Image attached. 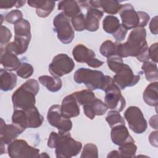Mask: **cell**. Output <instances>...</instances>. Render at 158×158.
<instances>
[{"instance_id":"6da1fadb","label":"cell","mask_w":158,"mask_h":158,"mask_svg":"<svg viewBox=\"0 0 158 158\" xmlns=\"http://www.w3.org/2000/svg\"><path fill=\"white\" fill-rule=\"evenodd\" d=\"M146 37V31L144 28L133 29L130 33L126 42H116L117 56L122 58L135 57L141 62L149 60V48Z\"/></svg>"},{"instance_id":"7a4b0ae2","label":"cell","mask_w":158,"mask_h":158,"mask_svg":"<svg viewBox=\"0 0 158 158\" xmlns=\"http://www.w3.org/2000/svg\"><path fill=\"white\" fill-rule=\"evenodd\" d=\"M47 145L49 148L55 149L56 157L70 158L76 156L82 148L81 143L72 138L69 132L59 133L52 131Z\"/></svg>"},{"instance_id":"3957f363","label":"cell","mask_w":158,"mask_h":158,"mask_svg":"<svg viewBox=\"0 0 158 158\" xmlns=\"http://www.w3.org/2000/svg\"><path fill=\"white\" fill-rule=\"evenodd\" d=\"M39 90L40 85L37 80H27L12 94V102L14 109L27 110L35 106V97Z\"/></svg>"},{"instance_id":"277c9868","label":"cell","mask_w":158,"mask_h":158,"mask_svg":"<svg viewBox=\"0 0 158 158\" xmlns=\"http://www.w3.org/2000/svg\"><path fill=\"white\" fill-rule=\"evenodd\" d=\"M73 79L77 83H83L90 90L101 89L105 91L107 86L114 82L113 78L104 75L99 70L87 68H80L73 75Z\"/></svg>"},{"instance_id":"5b68a950","label":"cell","mask_w":158,"mask_h":158,"mask_svg":"<svg viewBox=\"0 0 158 158\" xmlns=\"http://www.w3.org/2000/svg\"><path fill=\"white\" fill-rule=\"evenodd\" d=\"M119 14L122 19L121 24L127 30L136 28H144L150 19L148 13L136 11L130 3L122 4Z\"/></svg>"},{"instance_id":"8992f818","label":"cell","mask_w":158,"mask_h":158,"mask_svg":"<svg viewBox=\"0 0 158 158\" xmlns=\"http://www.w3.org/2000/svg\"><path fill=\"white\" fill-rule=\"evenodd\" d=\"M44 120V117L40 114L36 107L24 110L14 109L12 116V123L18 125L24 128H36L40 127Z\"/></svg>"},{"instance_id":"52a82bcc","label":"cell","mask_w":158,"mask_h":158,"mask_svg":"<svg viewBox=\"0 0 158 158\" xmlns=\"http://www.w3.org/2000/svg\"><path fill=\"white\" fill-rule=\"evenodd\" d=\"M54 31L58 39L64 44L70 43L74 38V30L69 18L63 12L57 14L53 19Z\"/></svg>"},{"instance_id":"ba28073f","label":"cell","mask_w":158,"mask_h":158,"mask_svg":"<svg viewBox=\"0 0 158 158\" xmlns=\"http://www.w3.org/2000/svg\"><path fill=\"white\" fill-rule=\"evenodd\" d=\"M7 151L12 158H28L40 157V150L30 146L23 139H15L8 144Z\"/></svg>"},{"instance_id":"9c48e42d","label":"cell","mask_w":158,"mask_h":158,"mask_svg":"<svg viewBox=\"0 0 158 158\" xmlns=\"http://www.w3.org/2000/svg\"><path fill=\"white\" fill-rule=\"evenodd\" d=\"M74 67L75 63L71 57L66 54H59L53 57L48 70L52 77L60 78L70 73Z\"/></svg>"},{"instance_id":"30bf717a","label":"cell","mask_w":158,"mask_h":158,"mask_svg":"<svg viewBox=\"0 0 158 158\" xmlns=\"http://www.w3.org/2000/svg\"><path fill=\"white\" fill-rule=\"evenodd\" d=\"M124 117L129 128L135 133H144L148 127V122L143 112L137 106H130L124 112Z\"/></svg>"},{"instance_id":"8fae6325","label":"cell","mask_w":158,"mask_h":158,"mask_svg":"<svg viewBox=\"0 0 158 158\" xmlns=\"http://www.w3.org/2000/svg\"><path fill=\"white\" fill-rule=\"evenodd\" d=\"M48 123L58 129V133H64L69 132L72 128V122L70 118L62 115L60 106L54 104L50 107L47 114Z\"/></svg>"},{"instance_id":"7c38bea8","label":"cell","mask_w":158,"mask_h":158,"mask_svg":"<svg viewBox=\"0 0 158 158\" xmlns=\"http://www.w3.org/2000/svg\"><path fill=\"white\" fill-rule=\"evenodd\" d=\"M104 91L106 92L104 103L108 109L118 112H122L125 107L126 101L118 86L113 82L107 86Z\"/></svg>"},{"instance_id":"4fadbf2b","label":"cell","mask_w":158,"mask_h":158,"mask_svg":"<svg viewBox=\"0 0 158 158\" xmlns=\"http://www.w3.org/2000/svg\"><path fill=\"white\" fill-rule=\"evenodd\" d=\"M74 59L80 63H86L92 68H99L104 64V62L95 57V52L83 44H78L74 47L72 51Z\"/></svg>"},{"instance_id":"5bb4252c","label":"cell","mask_w":158,"mask_h":158,"mask_svg":"<svg viewBox=\"0 0 158 158\" xmlns=\"http://www.w3.org/2000/svg\"><path fill=\"white\" fill-rule=\"evenodd\" d=\"M113 79L120 89H124L127 87L136 85L140 80V75H135L130 67L123 64L122 68L115 73Z\"/></svg>"},{"instance_id":"9a60e30c","label":"cell","mask_w":158,"mask_h":158,"mask_svg":"<svg viewBox=\"0 0 158 158\" xmlns=\"http://www.w3.org/2000/svg\"><path fill=\"white\" fill-rule=\"evenodd\" d=\"M102 28L104 30L112 35L117 42L125 40L127 34V30L120 23L118 19L114 15H107L102 21Z\"/></svg>"},{"instance_id":"2e32d148","label":"cell","mask_w":158,"mask_h":158,"mask_svg":"<svg viewBox=\"0 0 158 158\" xmlns=\"http://www.w3.org/2000/svg\"><path fill=\"white\" fill-rule=\"evenodd\" d=\"M25 130V128L14 123L7 125L1 118L0 124V143L5 145L9 144L22 134Z\"/></svg>"},{"instance_id":"e0dca14e","label":"cell","mask_w":158,"mask_h":158,"mask_svg":"<svg viewBox=\"0 0 158 158\" xmlns=\"http://www.w3.org/2000/svg\"><path fill=\"white\" fill-rule=\"evenodd\" d=\"M60 112L62 115L67 118H70L79 115L80 113V107L73 93L65 96L63 99L60 106Z\"/></svg>"},{"instance_id":"ac0fdd59","label":"cell","mask_w":158,"mask_h":158,"mask_svg":"<svg viewBox=\"0 0 158 158\" xmlns=\"http://www.w3.org/2000/svg\"><path fill=\"white\" fill-rule=\"evenodd\" d=\"M110 138L112 141L118 146L128 142L135 143V140L130 135L125 125H117L112 127Z\"/></svg>"},{"instance_id":"d6986e66","label":"cell","mask_w":158,"mask_h":158,"mask_svg":"<svg viewBox=\"0 0 158 158\" xmlns=\"http://www.w3.org/2000/svg\"><path fill=\"white\" fill-rule=\"evenodd\" d=\"M83 109L85 115L89 119L93 120L96 115L101 116L105 114L108 107L101 99L96 98L89 103L83 105Z\"/></svg>"},{"instance_id":"ffe728a7","label":"cell","mask_w":158,"mask_h":158,"mask_svg":"<svg viewBox=\"0 0 158 158\" xmlns=\"http://www.w3.org/2000/svg\"><path fill=\"white\" fill-rule=\"evenodd\" d=\"M85 17L86 30L89 31H96L99 28V22L102 19L104 12L100 9H96L89 6Z\"/></svg>"},{"instance_id":"44dd1931","label":"cell","mask_w":158,"mask_h":158,"mask_svg":"<svg viewBox=\"0 0 158 158\" xmlns=\"http://www.w3.org/2000/svg\"><path fill=\"white\" fill-rule=\"evenodd\" d=\"M29 6L36 9V14L41 18L47 17L53 10L55 7V2L53 1H28Z\"/></svg>"},{"instance_id":"7402d4cb","label":"cell","mask_w":158,"mask_h":158,"mask_svg":"<svg viewBox=\"0 0 158 158\" xmlns=\"http://www.w3.org/2000/svg\"><path fill=\"white\" fill-rule=\"evenodd\" d=\"M1 62L5 70L10 72L17 70L22 64L17 56L5 49L3 50L2 48H1Z\"/></svg>"},{"instance_id":"603a6c76","label":"cell","mask_w":158,"mask_h":158,"mask_svg":"<svg viewBox=\"0 0 158 158\" xmlns=\"http://www.w3.org/2000/svg\"><path fill=\"white\" fill-rule=\"evenodd\" d=\"M30 41V40L29 39L15 36L14 41L8 43L4 48V49L16 56L22 55L27 51Z\"/></svg>"},{"instance_id":"cb8c5ba5","label":"cell","mask_w":158,"mask_h":158,"mask_svg":"<svg viewBox=\"0 0 158 158\" xmlns=\"http://www.w3.org/2000/svg\"><path fill=\"white\" fill-rule=\"evenodd\" d=\"M17 75L6 70L1 69L0 70V88L3 91L13 89L16 86Z\"/></svg>"},{"instance_id":"d4e9b609","label":"cell","mask_w":158,"mask_h":158,"mask_svg":"<svg viewBox=\"0 0 158 158\" xmlns=\"http://www.w3.org/2000/svg\"><path fill=\"white\" fill-rule=\"evenodd\" d=\"M157 81L151 83L143 92V98L145 103L150 106H154L157 108L158 104V92Z\"/></svg>"},{"instance_id":"484cf974","label":"cell","mask_w":158,"mask_h":158,"mask_svg":"<svg viewBox=\"0 0 158 158\" xmlns=\"http://www.w3.org/2000/svg\"><path fill=\"white\" fill-rule=\"evenodd\" d=\"M58 9L62 10V12L68 18H72L81 12L78 2L72 0L60 1L58 4Z\"/></svg>"},{"instance_id":"4316f807","label":"cell","mask_w":158,"mask_h":158,"mask_svg":"<svg viewBox=\"0 0 158 158\" xmlns=\"http://www.w3.org/2000/svg\"><path fill=\"white\" fill-rule=\"evenodd\" d=\"M40 83L51 92H57L59 91L62 86V82L60 78L51 77L48 75H42L38 77Z\"/></svg>"},{"instance_id":"83f0119b","label":"cell","mask_w":158,"mask_h":158,"mask_svg":"<svg viewBox=\"0 0 158 158\" xmlns=\"http://www.w3.org/2000/svg\"><path fill=\"white\" fill-rule=\"evenodd\" d=\"M15 36L31 40V26L30 22L26 19H22L14 27Z\"/></svg>"},{"instance_id":"f1b7e54d","label":"cell","mask_w":158,"mask_h":158,"mask_svg":"<svg viewBox=\"0 0 158 158\" xmlns=\"http://www.w3.org/2000/svg\"><path fill=\"white\" fill-rule=\"evenodd\" d=\"M141 69L144 72L145 77L148 81H157L158 79L157 66L156 63L151 61H146L143 62Z\"/></svg>"},{"instance_id":"f546056e","label":"cell","mask_w":158,"mask_h":158,"mask_svg":"<svg viewBox=\"0 0 158 158\" xmlns=\"http://www.w3.org/2000/svg\"><path fill=\"white\" fill-rule=\"evenodd\" d=\"M122 4L117 1L100 0V9H102L103 12H106L110 15L119 12Z\"/></svg>"},{"instance_id":"4dcf8cb0","label":"cell","mask_w":158,"mask_h":158,"mask_svg":"<svg viewBox=\"0 0 158 158\" xmlns=\"http://www.w3.org/2000/svg\"><path fill=\"white\" fill-rule=\"evenodd\" d=\"M73 94L75 96L78 103L81 106L89 103L96 98L93 91L90 89H83L79 91H76Z\"/></svg>"},{"instance_id":"1f68e13d","label":"cell","mask_w":158,"mask_h":158,"mask_svg":"<svg viewBox=\"0 0 158 158\" xmlns=\"http://www.w3.org/2000/svg\"><path fill=\"white\" fill-rule=\"evenodd\" d=\"M100 53L107 58L117 56V43H114L110 40L104 41L99 48Z\"/></svg>"},{"instance_id":"d6a6232c","label":"cell","mask_w":158,"mask_h":158,"mask_svg":"<svg viewBox=\"0 0 158 158\" xmlns=\"http://www.w3.org/2000/svg\"><path fill=\"white\" fill-rule=\"evenodd\" d=\"M136 150L137 146L133 142L127 143L118 147L120 157H134Z\"/></svg>"},{"instance_id":"836d02e7","label":"cell","mask_w":158,"mask_h":158,"mask_svg":"<svg viewBox=\"0 0 158 158\" xmlns=\"http://www.w3.org/2000/svg\"><path fill=\"white\" fill-rule=\"evenodd\" d=\"M106 120L110 128L117 125H125V121L120 113L116 110H110L106 117Z\"/></svg>"},{"instance_id":"e575fe53","label":"cell","mask_w":158,"mask_h":158,"mask_svg":"<svg viewBox=\"0 0 158 158\" xmlns=\"http://www.w3.org/2000/svg\"><path fill=\"white\" fill-rule=\"evenodd\" d=\"M33 72V67L30 64L27 62H23L16 70V73L19 77L27 79L32 75Z\"/></svg>"},{"instance_id":"d590c367","label":"cell","mask_w":158,"mask_h":158,"mask_svg":"<svg viewBox=\"0 0 158 158\" xmlns=\"http://www.w3.org/2000/svg\"><path fill=\"white\" fill-rule=\"evenodd\" d=\"M81 158L86 157H98V149L96 145L93 143L86 144L83 149L82 153L80 156Z\"/></svg>"},{"instance_id":"8d00e7d4","label":"cell","mask_w":158,"mask_h":158,"mask_svg":"<svg viewBox=\"0 0 158 158\" xmlns=\"http://www.w3.org/2000/svg\"><path fill=\"white\" fill-rule=\"evenodd\" d=\"M72 25L73 29L77 31H82L86 30L85 25V17L83 14L80 12L78 15L72 18Z\"/></svg>"},{"instance_id":"74e56055","label":"cell","mask_w":158,"mask_h":158,"mask_svg":"<svg viewBox=\"0 0 158 158\" xmlns=\"http://www.w3.org/2000/svg\"><path fill=\"white\" fill-rule=\"evenodd\" d=\"M107 64L110 70L114 73H117L122 68L124 63L122 57L114 56L107 58Z\"/></svg>"},{"instance_id":"f35d334b","label":"cell","mask_w":158,"mask_h":158,"mask_svg":"<svg viewBox=\"0 0 158 158\" xmlns=\"http://www.w3.org/2000/svg\"><path fill=\"white\" fill-rule=\"evenodd\" d=\"M4 19L9 23L15 24L23 19V14L20 10H12L6 15Z\"/></svg>"},{"instance_id":"ab89813d","label":"cell","mask_w":158,"mask_h":158,"mask_svg":"<svg viewBox=\"0 0 158 158\" xmlns=\"http://www.w3.org/2000/svg\"><path fill=\"white\" fill-rule=\"evenodd\" d=\"M12 38L10 31L6 27L1 25V45L6 44Z\"/></svg>"},{"instance_id":"60d3db41","label":"cell","mask_w":158,"mask_h":158,"mask_svg":"<svg viewBox=\"0 0 158 158\" xmlns=\"http://www.w3.org/2000/svg\"><path fill=\"white\" fill-rule=\"evenodd\" d=\"M149 57L151 59L153 62L156 63L157 62V43L152 44L148 49Z\"/></svg>"},{"instance_id":"b9f144b4","label":"cell","mask_w":158,"mask_h":158,"mask_svg":"<svg viewBox=\"0 0 158 158\" xmlns=\"http://www.w3.org/2000/svg\"><path fill=\"white\" fill-rule=\"evenodd\" d=\"M149 30L153 35H157V16L153 17L149 23Z\"/></svg>"},{"instance_id":"7bdbcfd3","label":"cell","mask_w":158,"mask_h":158,"mask_svg":"<svg viewBox=\"0 0 158 158\" xmlns=\"http://www.w3.org/2000/svg\"><path fill=\"white\" fill-rule=\"evenodd\" d=\"M17 1H0V8L1 9H10L14 6H15Z\"/></svg>"},{"instance_id":"ee69618b","label":"cell","mask_w":158,"mask_h":158,"mask_svg":"<svg viewBox=\"0 0 158 158\" xmlns=\"http://www.w3.org/2000/svg\"><path fill=\"white\" fill-rule=\"evenodd\" d=\"M157 131L151 133L149 136V141L151 144L154 147H157Z\"/></svg>"},{"instance_id":"f6af8a7d","label":"cell","mask_w":158,"mask_h":158,"mask_svg":"<svg viewBox=\"0 0 158 158\" xmlns=\"http://www.w3.org/2000/svg\"><path fill=\"white\" fill-rule=\"evenodd\" d=\"M157 114L152 116L149 120V125L150 126L156 129L157 130Z\"/></svg>"},{"instance_id":"bcb514c9","label":"cell","mask_w":158,"mask_h":158,"mask_svg":"<svg viewBox=\"0 0 158 158\" xmlns=\"http://www.w3.org/2000/svg\"><path fill=\"white\" fill-rule=\"evenodd\" d=\"M107 157H120V154H119V152L117 151H112L111 152H110L107 156Z\"/></svg>"},{"instance_id":"7dc6e473","label":"cell","mask_w":158,"mask_h":158,"mask_svg":"<svg viewBox=\"0 0 158 158\" xmlns=\"http://www.w3.org/2000/svg\"><path fill=\"white\" fill-rule=\"evenodd\" d=\"M25 2H26L25 1H17V3L15 7L16 8H20L22 7L25 4Z\"/></svg>"}]
</instances>
